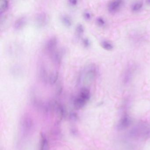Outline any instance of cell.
Returning <instances> with one entry per match:
<instances>
[{"mask_svg":"<svg viewBox=\"0 0 150 150\" xmlns=\"http://www.w3.org/2000/svg\"><path fill=\"white\" fill-rule=\"evenodd\" d=\"M27 23V19L25 17L22 16L16 20L14 24V29L19 31L24 27Z\"/></svg>","mask_w":150,"mask_h":150,"instance_id":"cell-10","label":"cell"},{"mask_svg":"<svg viewBox=\"0 0 150 150\" xmlns=\"http://www.w3.org/2000/svg\"><path fill=\"white\" fill-rule=\"evenodd\" d=\"M83 16L84 18L87 21L90 20H91L92 17L91 13L88 11H84Z\"/></svg>","mask_w":150,"mask_h":150,"instance_id":"cell-20","label":"cell"},{"mask_svg":"<svg viewBox=\"0 0 150 150\" xmlns=\"http://www.w3.org/2000/svg\"><path fill=\"white\" fill-rule=\"evenodd\" d=\"M97 74V70L96 66L91 64L84 69L79 75L77 82L79 85L82 83L83 84L89 85L93 83Z\"/></svg>","mask_w":150,"mask_h":150,"instance_id":"cell-1","label":"cell"},{"mask_svg":"<svg viewBox=\"0 0 150 150\" xmlns=\"http://www.w3.org/2000/svg\"><path fill=\"white\" fill-rule=\"evenodd\" d=\"M124 2L122 1L117 0L110 2L107 5V9L111 14H115L121 10L123 5Z\"/></svg>","mask_w":150,"mask_h":150,"instance_id":"cell-6","label":"cell"},{"mask_svg":"<svg viewBox=\"0 0 150 150\" xmlns=\"http://www.w3.org/2000/svg\"><path fill=\"white\" fill-rule=\"evenodd\" d=\"M50 56L52 62L57 65H59L61 63L62 59V54L61 52L56 50Z\"/></svg>","mask_w":150,"mask_h":150,"instance_id":"cell-11","label":"cell"},{"mask_svg":"<svg viewBox=\"0 0 150 150\" xmlns=\"http://www.w3.org/2000/svg\"><path fill=\"white\" fill-rule=\"evenodd\" d=\"M131 123V120L128 115H124L121 118L118 125V129L123 130L130 125Z\"/></svg>","mask_w":150,"mask_h":150,"instance_id":"cell-8","label":"cell"},{"mask_svg":"<svg viewBox=\"0 0 150 150\" xmlns=\"http://www.w3.org/2000/svg\"><path fill=\"white\" fill-rule=\"evenodd\" d=\"M58 44V39L56 37H52L47 41L45 49L49 55L56 51Z\"/></svg>","mask_w":150,"mask_h":150,"instance_id":"cell-5","label":"cell"},{"mask_svg":"<svg viewBox=\"0 0 150 150\" xmlns=\"http://www.w3.org/2000/svg\"><path fill=\"white\" fill-rule=\"evenodd\" d=\"M59 78V72L57 71L52 72L49 74V83L51 85L55 84Z\"/></svg>","mask_w":150,"mask_h":150,"instance_id":"cell-15","label":"cell"},{"mask_svg":"<svg viewBox=\"0 0 150 150\" xmlns=\"http://www.w3.org/2000/svg\"><path fill=\"white\" fill-rule=\"evenodd\" d=\"M39 72L41 80L45 83H48L49 74H48V71L47 70L46 68H45V65L41 64L40 66Z\"/></svg>","mask_w":150,"mask_h":150,"instance_id":"cell-9","label":"cell"},{"mask_svg":"<svg viewBox=\"0 0 150 150\" xmlns=\"http://www.w3.org/2000/svg\"><path fill=\"white\" fill-rule=\"evenodd\" d=\"M61 20L63 25L67 27H70L72 24L71 19L68 15L64 14L61 16Z\"/></svg>","mask_w":150,"mask_h":150,"instance_id":"cell-14","label":"cell"},{"mask_svg":"<svg viewBox=\"0 0 150 150\" xmlns=\"http://www.w3.org/2000/svg\"><path fill=\"white\" fill-rule=\"evenodd\" d=\"M40 150H49V145L48 140L44 134L41 135Z\"/></svg>","mask_w":150,"mask_h":150,"instance_id":"cell-12","label":"cell"},{"mask_svg":"<svg viewBox=\"0 0 150 150\" xmlns=\"http://www.w3.org/2000/svg\"><path fill=\"white\" fill-rule=\"evenodd\" d=\"M135 71V67L133 65H129L126 67L122 76V82L124 84L130 83L133 78Z\"/></svg>","mask_w":150,"mask_h":150,"instance_id":"cell-4","label":"cell"},{"mask_svg":"<svg viewBox=\"0 0 150 150\" xmlns=\"http://www.w3.org/2000/svg\"><path fill=\"white\" fill-rule=\"evenodd\" d=\"M49 22V17L45 13H39L35 17V23L40 28H42L46 25Z\"/></svg>","mask_w":150,"mask_h":150,"instance_id":"cell-7","label":"cell"},{"mask_svg":"<svg viewBox=\"0 0 150 150\" xmlns=\"http://www.w3.org/2000/svg\"><path fill=\"white\" fill-rule=\"evenodd\" d=\"M84 27L82 25V24H81V23L77 24L76 26V29H75L76 35L77 36V37L79 38L81 37L84 32Z\"/></svg>","mask_w":150,"mask_h":150,"instance_id":"cell-18","label":"cell"},{"mask_svg":"<svg viewBox=\"0 0 150 150\" xmlns=\"http://www.w3.org/2000/svg\"><path fill=\"white\" fill-rule=\"evenodd\" d=\"M9 7V2L8 1H1L0 2V12L1 14L4 13L8 9Z\"/></svg>","mask_w":150,"mask_h":150,"instance_id":"cell-17","label":"cell"},{"mask_svg":"<svg viewBox=\"0 0 150 150\" xmlns=\"http://www.w3.org/2000/svg\"><path fill=\"white\" fill-rule=\"evenodd\" d=\"M91 97L89 89L87 87L81 88L79 94L74 98L73 104L74 108L77 110L83 108L88 102Z\"/></svg>","mask_w":150,"mask_h":150,"instance_id":"cell-2","label":"cell"},{"mask_svg":"<svg viewBox=\"0 0 150 150\" xmlns=\"http://www.w3.org/2000/svg\"><path fill=\"white\" fill-rule=\"evenodd\" d=\"M131 136L136 138L147 139L150 137V125L143 122L139 124L132 129Z\"/></svg>","mask_w":150,"mask_h":150,"instance_id":"cell-3","label":"cell"},{"mask_svg":"<svg viewBox=\"0 0 150 150\" xmlns=\"http://www.w3.org/2000/svg\"><path fill=\"white\" fill-rule=\"evenodd\" d=\"M101 46L106 50L111 51L114 49V45L109 41L104 40L101 42Z\"/></svg>","mask_w":150,"mask_h":150,"instance_id":"cell-16","label":"cell"},{"mask_svg":"<svg viewBox=\"0 0 150 150\" xmlns=\"http://www.w3.org/2000/svg\"><path fill=\"white\" fill-rule=\"evenodd\" d=\"M68 4L72 7H75V6L77 5L78 4V1H75V0H72V1H69L68 2Z\"/></svg>","mask_w":150,"mask_h":150,"instance_id":"cell-22","label":"cell"},{"mask_svg":"<svg viewBox=\"0 0 150 150\" xmlns=\"http://www.w3.org/2000/svg\"><path fill=\"white\" fill-rule=\"evenodd\" d=\"M143 2L140 1L135 2L132 4L131 7V10L133 13H138L142 10L143 7Z\"/></svg>","mask_w":150,"mask_h":150,"instance_id":"cell-13","label":"cell"},{"mask_svg":"<svg viewBox=\"0 0 150 150\" xmlns=\"http://www.w3.org/2000/svg\"><path fill=\"white\" fill-rule=\"evenodd\" d=\"M96 22L97 25L100 27H104L106 25V21L103 17H99L96 19Z\"/></svg>","mask_w":150,"mask_h":150,"instance_id":"cell-19","label":"cell"},{"mask_svg":"<svg viewBox=\"0 0 150 150\" xmlns=\"http://www.w3.org/2000/svg\"><path fill=\"white\" fill-rule=\"evenodd\" d=\"M82 44H83V46L85 48H88L91 45V43H90L89 40L87 38H84L82 40Z\"/></svg>","mask_w":150,"mask_h":150,"instance_id":"cell-21","label":"cell"},{"mask_svg":"<svg viewBox=\"0 0 150 150\" xmlns=\"http://www.w3.org/2000/svg\"><path fill=\"white\" fill-rule=\"evenodd\" d=\"M148 2L149 4H150V1H148Z\"/></svg>","mask_w":150,"mask_h":150,"instance_id":"cell-23","label":"cell"}]
</instances>
